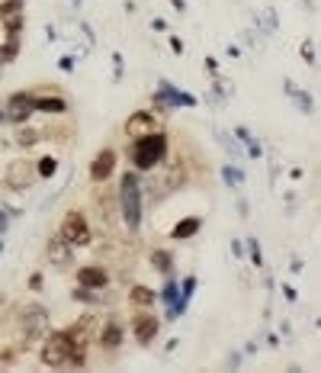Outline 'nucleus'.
Instances as JSON below:
<instances>
[{
	"label": "nucleus",
	"mask_w": 321,
	"mask_h": 373,
	"mask_svg": "<svg viewBox=\"0 0 321 373\" xmlns=\"http://www.w3.org/2000/svg\"><path fill=\"white\" fill-rule=\"evenodd\" d=\"M170 48H174V52H184V42H180V39H170Z\"/></svg>",
	"instance_id": "37"
},
{
	"label": "nucleus",
	"mask_w": 321,
	"mask_h": 373,
	"mask_svg": "<svg viewBox=\"0 0 321 373\" xmlns=\"http://www.w3.org/2000/svg\"><path fill=\"white\" fill-rule=\"evenodd\" d=\"M235 138L247 148V158H260V155H264V148H260V145H257V138L251 136V129H245V126H238V129H235Z\"/></svg>",
	"instance_id": "23"
},
{
	"label": "nucleus",
	"mask_w": 321,
	"mask_h": 373,
	"mask_svg": "<svg viewBox=\"0 0 321 373\" xmlns=\"http://www.w3.org/2000/svg\"><path fill=\"white\" fill-rule=\"evenodd\" d=\"M29 287H32V289H42V274H32V277H29Z\"/></svg>",
	"instance_id": "36"
},
{
	"label": "nucleus",
	"mask_w": 321,
	"mask_h": 373,
	"mask_svg": "<svg viewBox=\"0 0 321 373\" xmlns=\"http://www.w3.org/2000/svg\"><path fill=\"white\" fill-rule=\"evenodd\" d=\"M32 113H36V110H32V91H20L7 100V107H4V122L23 126Z\"/></svg>",
	"instance_id": "8"
},
{
	"label": "nucleus",
	"mask_w": 321,
	"mask_h": 373,
	"mask_svg": "<svg viewBox=\"0 0 321 373\" xmlns=\"http://www.w3.org/2000/svg\"><path fill=\"white\" fill-rule=\"evenodd\" d=\"M125 136L129 138H142V136H151V132L160 129V119L154 113H148V110H142V113H132L129 119H125Z\"/></svg>",
	"instance_id": "10"
},
{
	"label": "nucleus",
	"mask_w": 321,
	"mask_h": 373,
	"mask_svg": "<svg viewBox=\"0 0 321 373\" xmlns=\"http://www.w3.org/2000/svg\"><path fill=\"white\" fill-rule=\"evenodd\" d=\"M55 171H58V161H55V158H42V161H36V174L42 177V181L55 177Z\"/></svg>",
	"instance_id": "27"
},
{
	"label": "nucleus",
	"mask_w": 321,
	"mask_h": 373,
	"mask_svg": "<svg viewBox=\"0 0 321 373\" xmlns=\"http://www.w3.org/2000/svg\"><path fill=\"white\" fill-rule=\"evenodd\" d=\"M160 332V319L151 313H135L132 315V335H135L138 344H151Z\"/></svg>",
	"instance_id": "11"
},
{
	"label": "nucleus",
	"mask_w": 321,
	"mask_h": 373,
	"mask_svg": "<svg viewBox=\"0 0 321 373\" xmlns=\"http://www.w3.org/2000/svg\"><path fill=\"white\" fill-rule=\"evenodd\" d=\"M93 328H97V319L93 315H84V319H77L71 328H64L71 338V360L68 367H84L87 364V351H90V335Z\"/></svg>",
	"instance_id": "5"
},
{
	"label": "nucleus",
	"mask_w": 321,
	"mask_h": 373,
	"mask_svg": "<svg viewBox=\"0 0 321 373\" xmlns=\"http://www.w3.org/2000/svg\"><path fill=\"white\" fill-rule=\"evenodd\" d=\"M32 110L36 113H48V116H62V113H68V103L62 97H39V93H32Z\"/></svg>",
	"instance_id": "19"
},
{
	"label": "nucleus",
	"mask_w": 321,
	"mask_h": 373,
	"mask_svg": "<svg viewBox=\"0 0 321 373\" xmlns=\"http://www.w3.org/2000/svg\"><path fill=\"white\" fill-rule=\"evenodd\" d=\"M0 122H4V110H0Z\"/></svg>",
	"instance_id": "42"
},
{
	"label": "nucleus",
	"mask_w": 321,
	"mask_h": 373,
	"mask_svg": "<svg viewBox=\"0 0 321 373\" xmlns=\"http://www.w3.org/2000/svg\"><path fill=\"white\" fill-rule=\"evenodd\" d=\"M7 225H10V216L7 209H0V232H7Z\"/></svg>",
	"instance_id": "35"
},
{
	"label": "nucleus",
	"mask_w": 321,
	"mask_h": 373,
	"mask_svg": "<svg viewBox=\"0 0 321 373\" xmlns=\"http://www.w3.org/2000/svg\"><path fill=\"white\" fill-rule=\"evenodd\" d=\"M151 267L154 270H160V274H170V270H174V254L170 251H151Z\"/></svg>",
	"instance_id": "25"
},
{
	"label": "nucleus",
	"mask_w": 321,
	"mask_h": 373,
	"mask_svg": "<svg viewBox=\"0 0 321 373\" xmlns=\"http://www.w3.org/2000/svg\"><path fill=\"white\" fill-rule=\"evenodd\" d=\"M222 181H225V187H228V190H238V187L245 183V174H241L238 168H231V164H225V168H222Z\"/></svg>",
	"instance_id": "26"
},
{
	"label": "nucleus",
	"mask_w": 321,
	"mask_h": 373,
	"mask_svg": "<svg viewBox=\"0 0 321 373\" xmlns=\"http://www.w3.org/2000/svg\"><path fill=\"white\" fill-rule=\"evenodd\" d=\"M100 344L107 351H116L123 344V322L116 319V315H109V319L100 325Z\"/></svg>",
	"instance_id": "17"
},
{
	"label": "nucleus",
	"mask_w": 321,
	"mask_h": 373,
	"mask_svg": "<svg viewBox=\"0 0 321 373\" xmlns=\"http://www.w3.org/2000/svg\"><path fill=\"white\" fill-rule=\"evenodd\" d=\"M32 181H39L32 161H13V164L7 168V187L10 190H26V187H32Z\"/></svg>",
	"instance_id": "12"
},
{
	"label": "nucleus",
	"mask_w": 321,
	"mask_h": 373,
	"mask_svg": "<svg viewBox=\"0 0 321 373\" xmlns=\"http://www.w3.org/2000/svg\"><path fill=\"white\" fill-rule=\"evenodd\" d=\"M231 254L241 261V258H245V244H241V242H231Z\"/></svg>",
	"instance_id": "33"
},
{
	"label": "nucleus",
	"mask_w": 321,
	"mask_h": 373,
	"mask_svg": "<svg viewBox=\"0 0 321 373\" xmlns=\"http://www.w3.org/2000/svg\"><path fill=\"white\" fill-rule=\"evenodd\" d=\"M199 229H203V222H199L196 216H190V219H180V222L174 225V229H170V238L184 242V238H193V235H196Z\"/></svg>",
	"instance_id": "22"
},
{
	"label": "nucleus",
	"mask_w": 321,
	"mask_h": 373,
	"mask_svg": "<svg viewBox=\"0 0 321 373\" xmlns=\"http://www.w3.org/2000/svg\"><path fill=\"white\" fill-rule=\"evenodd\" d=\"M154 100L160 103V110H177V107H196V97L193 93H184L177 91L170 81H160L158 84V93H154Z\"/></svg>",
	"instance_id": "9"
},
{
	"label": "nucleus",
	"mask_w": 321,
	"mask_h": 373,
	"mask_svg": "<svg viewBox=\"0 0 321 373\" xmlns=\"http://www.w3.org/2000/svg\"><path fill=\"white\" fill-rule=\"evenodd\" d=\"M283 91H286V97H289L292 100V103H296V107L299 110H302V113H312V97H308V93L306 91H302V87H299V84H292V81H286V84H283Z\"/></svg>",
	"instance_id": "21"
},
{
	"label": "nucleus",
	"mask_w": 321,
	"mask_h": 373,
	"mask_svg": "<svg viewBox=\"0 0 321 373\" xmlns=\"http://www.w3.org/2000/svg\"><path fill=\"white\" fill-rule=\"evenodd\" d=\"M142 209H145L142 181L135 177V171H129V174H123V183H119V216H123L129 232L142 229Z\"/></svg>",
	"instance_id": "2"
},
{
	"label": "nucleus",
	"mask_w": 321,
	"mask_h": 373,
	"mask_svg": "<svg viewBox=\"0 0 321 373\" xmlns=\"http://www.w3.org/2000/svg\"><path fill=\"white\" fill-rule=\"evenodd\" d=\"M129 303L135 306V309H151V306L158 303V293H154L151 287H142V283H138V287L129 289Z\"/></svg>",
	"instance_id": "20"
},
{
	"label": "nucleus",
	"mask_w": 321,
	"mask_h": 373,
	"mask_svg": "<svg viewBox=\"0 0 321 373\" xmlns=\"http://www.w3.org/2000/svg\"><path fill=\"white\" fill-rule=\"evenodd\" d=\"M0 251H4V248H0Z\"/></svg>",
	"instance_id": "43"
},
{
	"label": "nucleus",
	"mask_w": 321,
	"mask_h": 373,
	"mask_svg": "<svg viewBox=\"0 0 321 373\" xmlns=\"http://www.w3.org/2000/svg\"><path fill=\"white\" fill-rule=\"evenodd\" d=\"M184 181H186V171H184L180 161H174V164H164V161H160L158 168L148 171V181H142V193H148L154 203H160L164 197H170L174 190H180Z\"/></svg>",
	"instance_id": "1"
},
{
	"label": "nucleus",
	"mask_w": 321,
	"mask_h": 373,
	"mask_svg": "<svg viewBox=\"0 0 321 373\" xmlns=\"http://www.w3.org/2000/svg\"><path fill=\"white\" fill-rule=\"evenodd\" d=\"M39 142H42V129H36V126H23V129L16 132V145L20 148H32Z\"/></svg>",
	"instance_id": "24"
},
{
	"label": "nucleus",
	"mask_w": 321,
	"mask_h": 373,
	"mask_svg": "<svg viewBox=\"0 0 321 373\" xmlns=\"http://www.w3.org/2000/svg\"><path fill=\"white\" fill-rule=\"evenodd\" d=\"M215 138H219V145H222V148L231 155V158H238V145L231 142V136H225L222 129H215Z\"/></svg>",
	"instance_id": "30"
},
{
	"label": "nucleus",
	"mask_w": 321,
	"mask_h": 373,
	"mask_svg": "<svg viewBox=\"0 0 321 373\" xmlns=\"http://www.w3.org/2000/svg\"><path fill=\"white\" fill-rule=\"evenodd\" d=\"M23 4L26 0H4V4H0V20H7V16H13V13H23Z\"/></svg>",
	"instance_id": "29"
},
{
	"label": "nucleus",
	"mask_w": 321,
	"mask_h": 373,
	"mask_svg": "<svg viewBox=\"0 0 321 373\" xmlns=\"http://www.w3.org/2000/svg\"><path fill=\"white\" fill-rule=\"evenodd\" d=\"M170 4H174V10H180V13L186 10V0H170Z\"/></svg>",
	"instance_id": "40"
},
{
	"label": "nucleus",
	"mask_w": 321,
	"mask_h": 373,
	"mask_svg": "<svg viewBox=\"0 0 321 373\" xmlns=\"http://www.w3.org/2000/svg\"><path fill=\"white\" fill-rule=\"evenodd\" d=\"M113 171H116V152H113V148H103V152L90 161V181L103 183V181H109Z\"/></svg>",
	"instance_id": "14"
},
{
	"label": "nucleus",
	"mask_w": 321,
	"mask_h": 373,
	"mask_svg": "<svg viewBox=\"0 0 321 373\" xmlns=\"http://www.w3.org/2000/svg\"><path fill=\"white\" fill-rule=\"evenodd\" d=\"M302 58H306L308 65H315V42H312V39H306V42H302Z\"/></svg>",
	"instance_id": "32"
},
{
	"label": "nucleus",
	"mask_w": 321,
	"mask_h": 373,
	"mask_svg": "<svg viewBox=\"0 0 321 373\" xmlns=\"http://www.w3.org/2000/svg\"><path fill=\"white\" fill-rule=\"evenodd\" d=\"M48 332V313L46 306L29 303L16 313V344L20 348H32L36 341H42Z\"/></svg>",
	"instance_id": "3"
},
{
	"label": "nucleus",
	"mask_w": 321,
	"mask_h": 373,
	"mask_svg": "<svg viewBox=\"0 0 321 373\" xmlns=\"http://www.w3.org/2000/svg\"><path fill=\"white\" fill-rule=\"evenodd\" d=\"M247 251H251L254 267H264V254H260V242H257V238H247Z\"/></svg>",
	"instance_id": "31"
},
{
	"label": "nucleus",
	"mask_w": 321,
	"mask_h": 373,
	"mask_svg": "<svg viewBox=\"0 0 321 373\" xmlns=\"http://www.w3.org/2000/svg\"><path fill=\"white\" fill-rule=\"evenodd\" d=\"M215 68H219V65H215V58H206V71H209V74H215Z\"/></svg>",
	"instance_id": "39"
},
{
	"label": "nucleus",
	"mask_w": 321,
	"mask_h": 373,
	"mask_svg": "<svg viewBox=\"0 0 321 373\" xmlns=\"http://www.w3.org/2000/svg\"><path fill=\"white\" fill-rule=\"evenodd\" d=\"M283 296L289 299V303H296V289H292V287H286V289H283Z\"/></svg>",
	"instance_id": "38"
},
{
	"label": "nucleus",
	"mask_w": 321,
	"mask_h": 373,
	"mask_svg": "<svg viewBox=\"0 0 321 373\" xmlns=\"http://www.w3.org/2000/svg\"><path fill=\"white\" fill-rule=\"evenodd\" d=\"M71 360V338L68 332H48L46 344H42V364L46 367H68Z\"/></svg>",
	"instance_id": "7"
},
{
	"label": "nucleus",
	"mask_w": 321,
	"mask_h": 373,
	"mask_svg": "<svg viewBox=\"0 0 321 373\" xmlns=\"http://www.w3.org/2000/svg\"><path fill=\"white\" fill-rule=\"evenodd\" d=\"M302 4H306V7H308V10H312V0H302Z\"/></svg>",
	"instance_id": "41"
},
{
	"label": "nucleus",
	"mask_w": 321,
	"mask_h": 373,
	"mask_svg": "<svg viewBox=\"0 0 321 373\" xmlns=\"http://www.w3.org/2000/svg\"><path fill=\"white\" fill-rule=\"evenodd\" d=\"M168 158V136L164 132H151V136H142L129 145V161L138 171H151L158 168L160 161Z\"/></svg>",
	"instance_id": "4"
},
{
	"label": "nucleus",
	"mask_w": 321,
	"mask_h": 373,
	"mask_svg": "<svg viewBox=\"0 0 321 373\" xmlns=\"http://www.w3.org/2000/svg\"><path fill=\"white\" fill-rule=\"evenodd\" d=\"M177 293H180V283H174V280H170V283H164V289L158 293V299L170 309V306H174V299H177Z\"/></svg>",
	"instance_id": "28"
},
{
	"label": "nucleus",
	"mask_w": 321,
	"mask_h": 373,
	"mask_svg": "<svg viewBox=\"0 0 321 373\" xmlns=\"http://www.w3.org/2000/svg\"><path fill=\"white\" fill-rule=\"evenodd\" d=\"M58 235H62L64 242L71 244V248H87V244L93 242L90 222L84 219V213H81V209H71V213H64V219H62V232H58Z\"/></svg>",
	"instance_id": "6"
},
{
	"label": "nucleus",
	"mask_w": 321,
	"mask_h": 373,
	"mask_svg": "<svg viewBox=\"0 0 321 373\" xmlns=\"http://www.w3.org/2000/svg\"><path fill=\"white\" fill-rule=\"evenodd\" d=\"M46 258H48L52 267L64 270V267H74V248H71L62 235H55L52 242H48V248H46Z\"/></svg>",
	"instance_id": "13"
},
{
	"label": "nucleus",
	"mask_w": 321,
	"mask_h": 373,
	"mask_svg": "<svg viewBox=\"0 0 321 373\" xmlns=\"http://www.w3.org/2000/svg\"><path fill=\"white\" fill-rule=\"evenodd\" d=\"M93 203H97V209H100V219L107 222V225H113V222H116V209H119V197H113L109 190H97Z\"/></svg>",
	"instance_id": "18"
},
{
	"label": "nucleus",
	"mask_w": 321,
	"mask_h": 373,
	"mask_svg": "<svg viewBox=\"0 0 321 373\" xmlns=\"http://www.w3.org/2000/svg\"><path fill=\"white\" fill-rule=\"evenodd\" d=\"M77 283L87 289H103L109 283V274L100 264H87V267H77Z\"/></svg>",
	"instance_id": "16"
},
{
	"label": "nucleus",
	"mask_w": 321,
	"mask_h": 373,
	"mask_svg": "<svg viewBox=\"0 0 321 373\" xmlns=\"http://www.w3.org/2000/svg\"><path fill=\"white\" fill-rule=\"evenodd\" d=\"M196 277H186L184 283H180V293H177V299H174V306L168 309V322H174L177 315H184L186 313V306H190V299H193V293H196Z\"/></svg>",
	"instance_id": "15"
},
{
	"label": "nucleus",
	"mask_w": 321,
	"mask_h": 373,
	"mask_svg": "<svg viewBox=\"0 0 321 373\" xmlns=\"http://www.w3.org/2000/svg\"><path fill=\"white\" fill-rule=\"evenodd\" d=\"M13 358H16V351H10V348H4V351H0V364H10Z\"/></svg>",
	"instance_id": "34"
}]
</instances>
